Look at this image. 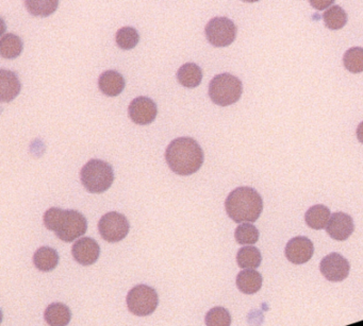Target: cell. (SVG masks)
<instances>
[{
    "label": "cell",
    "instance_id": "obj_13",
    "mask_svg": "<svg viewBox=\"0 0 363 326\" xmlns=\"http://www.w3.org/2000/svg\"><path fill=\"white\" fill-rule=\"evenodd\" d=\"M355 224L352 217L345 212H338L331 215L326 232L331 239L344 241L354 233Z\"/></svg>",
    "mask_w": 363,
    "mask_h": 326
},
{
    "label": "cell",
    "instance_id": "obj_21",
    "mask_svg": "<svg viewBox=\"0 0 363 326\" xmlns=\"http://www.w3.org/2000/svg\"><path fill=\"white\" fill-rule=\"evenodd\" d=\"M24 44L18 35L8 33L0 40V54L5 59H16L22 54Z\"/></svg>",
    "mask_w": 363,
    "mask_h": 326
},
{
    "label": "cell",
    "instance_id": "obj_28",
    "mask_svg": "<svg viewBox=\"0 0 363 326\" xmlns=\"http://www.w3.org/2000/svg\"><path fill=\"white\" fill-rule=\"evenodd\" d=\"M205 322L207 326H230L232 315L224 307H213L206 315Z\"/></svg>",
    "mask_w": 363,
    "mask_h": 326
},
{
    "label": "cell",
    "instance_id": "obj_12",
    "mask_svg": "<svg viewBox=\"0 0 363 326\" xmlns=\"http://www.w3.org/2000/svg\"><path fill=\"white\" fill-rule=\"evenodd\" d=\"M71 254L78 264L91 266L100 258V247L94 239L83 237L73 245Z\"/></svg>",
    "mask_w": 363,
    "mask_h": 326
},
{
    "label": "cell",
    "instance_id": "obj_14",
    "mask_svg": "<svg viewBox=\"0 0 363 326\" xmlns=\"http://www.w3.org/2000/svg\"><path fill=\"white\" fill-rule=\"evenodd\" d=\"M22 84L13 71L1 69L0 71V99L3 102L14 100L20 92Z\"/></svg>",
    "mask_w": 363,
    "mask_h": 326
},
{
    "label": "cell",
    "instance_id": "obj_24",
    "mask_svg": "<svg viewBox=\"0 0 363 326\" xmlns=\"http://www.w3.org/2000/svg\"><path fill=\"white\" fill-rule=\"evenodd\" d=\"M344 67L352 73L363 71V48H350L343 56Z\"/></svg>",
    "mask_w": 363,
    "mask_h": 326
},
{
    "label": "cell",
    "instance_id": "obj_16",
    "mask_svg": "<svg viewBox=\"0 0 363 326\" xmlns=\"http://www.w3.org/2000/svg\"><path fill=\"white\" fill-rule=\"evenodd\" d=\"M237 287L245 294H255L262 287V275L255 269H245L237 277Z\"/></svg>",
    "mask_w": 363,
    "mask_h": 326
},
{
    "label": "cell",
    "instance_id": "obj_3",
    "mask_svg": "<svg viewBox=\"0 0 363 326\" xmlns=\"http://www.w3.org/2000/svg\"><path fill=\"white\" fill-rule=\"evenodd\" d=\"M225 208L230 219L237 224H253L263 210V200L251 187H238L228 195Z\"/></svg>",
    "mask_w": 363,
    "mask_h": 326
},
{
    "label": "cell",
    "instance_id": "obj_17",
    "mask_svg": "<svg viewBox=\"0 0 363 326\" xmlns=\"http://www.w3.org/2000/svg\"><path fill=\"white\" fill-rule=\"evenodd\" d=\"M45 321L50 326H67L71 320V311L63 303H52L44 313Z\"/></svg>",
    "mask_w": 363,
    "mask_h": 326
},
{
    "label": "cell",
    "instance_id": "obj_30",
    "mask_svg": "<svg viewBox=\"0 0 363 326\" xmlns=\"http://www.w3.org/2000/svg\"><path fill=\"white\" fill-rule=\"evenodd\" d=\"M357 138L361 144H363V121L359 123L358 128H357Z\"/></svg>",
    "mask_w": 363,
    "mask_h": 326
},
{
    "label": "cell",
    "instance_id": "obj_4",
    "mask_svg": "<svg viewBox=\"0 0 363 326\" xmlns=\"http://www.w3.org/2000/svg\"><path fill=\"white\" fill-rule=\"evenodd\" d=\"M81 183L91 193H102L108 191L114 181L112 166L102 159L88 162L81 172Z\"/></svg>",
    "mask_w": 363,
    "mask_h": 326
},
{
    "label": "cell",
    "instance_id": "obj_22",
    "mask_svg": "<svg viewBox=\"0 0 363 326\" xmlns=\"http://www.w3.org/2000/svg\"><path fill=\"white\" fill-rule=\"evenodd\" d=\"M262 262L260 250L256 247H243L239 250L237 254V262L238 266L242 269H257Z\"/></svg>",
    "mask_w": 363,
    "mask_h": 326
},
{
    "label": "cell",
    "instance_id": "obj_25",
    "mask_svg": "<svg viewBox=\"0 0 363 326\" xmlns=\"http://www.w3.org/2000/svg\"><path fill=\"white\" fill-rule=\"evenodd\" d=\"M25 6H26L27 10L31 16L46 18V16H49L50 14L56 11L59 6V1L58 0H54V1H52V0H48V1L27 0V1H25Z\"/></svg>",
    "mask_w": 363,
    "mask_h": 326
},
{
    "label": "cell",
    "instance_id": "obj_11",
    "mask_svg": "<svg viewBox=\"0 0 363 326\" xmlns=\"http://www.w3.org/2000/svg\"><path fill=\"white\" fill-rule=\"evenodd\" d=\"M314 253V243L305 236L294 237L285 246V258L294 265L306 264L311 260Z\"/></svg>",
    "mask_w": 363,
    "mask_h": 326
},
{
    "label": "cell",
    "instance_id": "obj_10",
    "mask_svg": "<svg viewBox=\"0 0 363 326\" xmlns=\"http://www.w3.org/2000/svg\"><path fill=\"white\" fill-rule=\"evenodd\" d=\"M130 119L136 125L145 126L154 123L158 109L154 100L148 97H136L128 107Z\"/></svg>",
    "mask_w": 363,
    "mask_h": 326
},
{
    "label": "cell",
    "instance_id": "obj_19",
    "mask_svg": "<svg viewBox=\"0 0 363 326\" xmlns=\"http://www.w3.org/2000/svg\"><path fill=\"white\" fill-rule=\"evenodd\" d=\"M33 264L42 272H50L59 264V254L49 247H42L33 255Z\"/></svg>",
    "mask_w": 363,
    "mask_h": 326
},
{
    "label": "cell",
    "instance_id": "obj_7",
    "mask_svg": "<svg viewBox=\"0 0 363 326\" xmlns=\"http://www.w3.org/2000/svg\"><path fill=\"white\" fill-rule=\"evenodd\" d=\"M205 32L211 45L215 47H226L234 43L238 29L230 18H214L208 23Z\"/></svg>",
    "mask_w": 363,
    "mask_h": 326
},
{
    "label": "cell",
    "instance_id": "obj_8",
    "mask_svg": "<svg viewBox=\"0 0 363 326\" xmlns=\"http://www.w3.org/2000/svg\"><path fill=\"white\" fill-rule=\"evenodd\" d=\"M130 224L124 215L111 212L100 218L98 231L102 239L108 243H119L126 239L129 233Z\"/></svg>",
    "mask_w": 363,
    "mask_h": 326
},
{
    "label": "cell",
    "instance_id": "obj_5",
    "mask_svg": "<svg viewBox=\"0 0 363 326\" xmlns=\"http://www.w3.org/2000/svg\"><path fill=\"white\" fill-rule=\"evenodd\" d=\"M242 92V82L230 73L216 75L209 84L210 98L213 103L221 107H228L238 102Z\"/></svg>",
    "mask_w": 363,
    "mask_h": 326
},
{
    "label": "cell",
    "instance_id": "obj_27",
    "mask_svg": "<svg viewBox=\"0 0 363 326\" xmlns=\"http://www.w3.org/2000/svg\"><path fill=\"white\" fill-rule=\"evenodd\" d=\"M234 239L239 245H255L259 241V231L254 224H242L236 229Z\"/></svg>",
    "mask_w": 363,
    "mask_h": 326
},
{
    "label": "cell",
    "instance_id": "obj_1",
    "mask_svg": "<svg viewBox=\"0 0 363 326\" xmlns=\"http://www.w3.org/2000/svg\"><path fill=\"white\" fill-rule=\"evenodd\" d=\"M165 159L172 171L179 176H190L203 166V151L193 138H176L167 147Z\"/></svg>",
    "mask_w": 363,
    "mask_h": 326
},
{
    "label": "cell",
    "instance_id": "obj_31",
    "mask_svg": "<svg viewBox=\"0 0 363 326\" xmlns=\"http://www.w3.org/2000/svg\"><path fill=\"white\" fill-rule=\"evenodd\" d=\"M348 326H363V321L357 322V323L352 324V325Z\"/></svg>",
    "mask_w": 363,
    "mask_h": 326
},
{
    "label": "cell",
    "instance_id": "obj_18",
    "mask_svg": "<svg viewBox=\"0 0 363 326\" xmlns=\"http://www.w3.org/2000/svg\"><path fill=\"white\" fill-rule=\"evenodd\" d=\"M331 217L329 208L323 204H318L310 207L306 212V224L314 230H323L327 228Z\"/></svg>",
    "mask_w": 363,
    "mask_h": 326
},
{
    "label": "cell",
    "instance_id": "obj_9",
    "mask_svg": "<svg viewBox=\"0 0 363 326\" xmlns=\"http://www.w3.org/2000/svg\"><path fill=\"white\" fill-rule=\"evenodd\" d=\"M320 270L327 281L338 283V282L344 281L348 277L350 265L341 254L331 253L323 258Z\"/></svg>",
    "mask_w": 363,
    "mask_h": 326
},
{
    "label": "cell",
    "instance_id": "obj_2",
    "mask_svg": "<svg viewBox=\"0 0 363 326\" xmlns=\"http://www.w3.org/2000/svg\"><path fill=\"white\" fill-rule=\"evenodd\" d=\"M46 229L54 231L56 236L64 243H71L85 234L88 220L77 210H61L52 207L46 210L43 217Z\"/></svg>",
    "mask_w": 363,
    "mask_h": 326
},
{
    "label": "cell",
    "instance_id": "obj_15",
    "mask_svg": "<svg viewBox=\"0 0 363 326\" xmlns=\"http://www.w3.org/2000/svg\"><path fill=\"white\" fill-rule=\"evenodd\" d=\"M125 85V79L119 71H105L98 79L100 90H102V94L109 97L119 96L123 92Z\"/></svg>",
    "mask_w": 363,
    "mask_h": 326
},
{
    "label": "cell",
    "instance_id": "obj_20",
    "mask_svg": "<svg viewBox=\"0 0 363 326\" xmlns=\"http://www.w3.org/2000/svg\"><path fill=\"white\" fill-rule=\"evenodd\" d=\"M177 79L184 87L194 88L201 83L203 71L194 63H186L178 69Z\"/></svg>",
    "mask_w": 363,
    "mask_h": 326
},
{
    "label": "cell",
    "instance_id": "obj_26",
    "mask_svg": "<svg viewBox=\"0 0 363 326\" xmlns=\"http://www.w3.org/2000/svg\"><path fill=\"white\" fill-rule=\"evenodd\" d=\"M117 44L119 48L124 50L133 49L140 41L136 29L132 27H123L117 32Z\"/></svg>",
    "mask_w": 363,
    "mask_h": 326
},
{
    "label": "cell",
    "instance_id": "obj_23",
    "mask_svg": "<svg viewBox=\"0 0 363 326\" xmlns=\"http://www.w3.org/2000/svg\"><path fill=\"white\" fill-rule=\"evenodd\" d=\"M323 20L329 30H340L347 24V13L340 6H333L324 12Z\"/></svg>",
    "mask_w": 363,
    "mask_h": 326
},
{
    "label": "cell",
    "instance_id": "obj_6",
    "mask_svg": "<svg viewBox=\"0 0 363 326\" xmlns=\"http://www.w3.org/2000/svg\"><path fill=\"white\" fill-rule=\"evenodd\" d=\"M127 306L130 313L138 317H146L156 310L159 304L158 294L148 285H138L127 294Z\"/></svg>",
    "mask_w": 363,
    "mask_h": 326
},
{
    "label": "cell",
    "instance_id": "obj_29",
    "mask_svg": "<svg viewBox=\"0 0 363 326\" xmlns=\"http://www.w3.org/2000/svg\"><path fill=\"white\" fill-rule=\"evenodd\" d=\"M312 7L316 8V10H323L325 8L329 7L333 5V1H328V0H324V1H318V0H311L310 1Z\"/></svg>",
    "mask_w": 363,
    "mask_h": 326
}]
</instances>
